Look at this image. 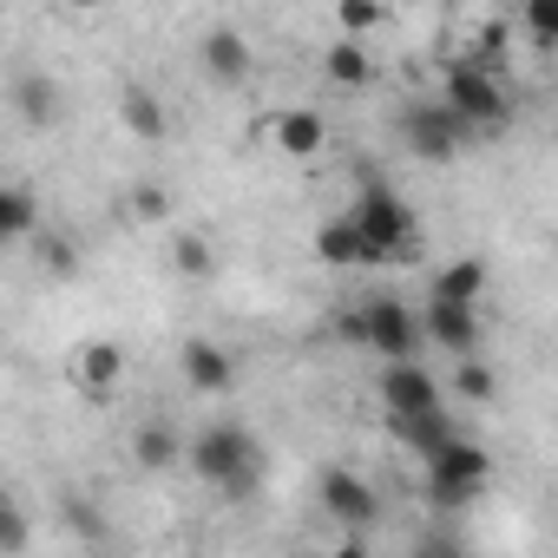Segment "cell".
<instances>
[{
	"instance_id": "14",
	"label": "cell",
	"mask_w": 558,
	"mask_h": 558,
	"mask_svg": "<svg viewBox=\"0 0 558 558\" xmlns=\"http://www.w3.org/2000/svg\"><path fill=\"white\" fill-rule=\"evenodd\" d=\"M388 434H395L421 466H427L440 447H453V440H460V427H453V414H447V408H434V414H401V421H388Z\"/></svg>"
},
{
	"instance_id": "16",
	"label": "cell",
	"mask_w": 558,
	"mask_h": 558,
	"mask_svg": "<svg viewBox=\"0 0 558 558\" xmlns=\"http://www.w3.org/2000/svg\"><path fill=\"white\" fill-rule=\"evenodd\" d=\"M427 296L480 310V296H486V263H480V256H453V263H447V269L434 276V290H427Z\"/></svg>"
},
{
	"instance_id": "21",
	"label": "cell",
	"mask_w": 558,
	"mask_h": 558,
	"mask_svg": "<svg viewBox=\"0 0 558 558\" xmlns=\"http://www.w3.org/2000/svg\"><path fill=\"white\" fill-rule=\"evenodd\" d=\"M14 99H21V119H27V125H47V119H60V86H53L47 73H27V80L14 86Z\"/></svg>"
},
{
	"instance_id": "1",
	"label": "cell",
	"mask_w": 558,
	"mask_h": 558,
	"mask_svg": "<svg viewBox=\"0 0 558 558\" xmlns=\"http://www.w3.org/2000/svg\"><path fill=\"white\" fill-rule=\"evenodd\" d=\"M342 217L355 223L368 269H375V263H401V256L421 243V217H414L408 197H401L388 178H375V171H355V197H349Z\"/></svg>"
},
{
	"instance_id": "11",
	"label": "cell",
	"mask_w": 558,
	"mask_h": 558,
	"mask_svg": "<svg viewBox=\"0 0 558 558\" xmlns=\"http://www.w3.org/2000/svg\"><path fill=\"white\" fill-rule=\"evenodd\" d=\"M269 138H276V151H283V158H316L329 145V125H323L316 106H283V112L269 119Z\"/></svg>"
},
{
	"instance_id": "4",
	"label": "cell",
	"mask_w": 558,
	"mask_h": 558,
	"mask_svg": "<svg viewBox=\"0 0 558 558\" xmlns=\"http://www.w3.org/2000/svg\"><path fill=\"white\" fill-rule=\"evenodd\" d=\"M342 336H349L355 349H368L381 368H395V362H421V342H427L421 310H408L401 296H368V303L342 310Z\"/></svg>"
},
{
	"instance_id": "8",
	"label": "cell",
	"mask_w": 558,
	"mask_h": 558,
	"mask_svg": "<svg viewBox=\"0 0 558 558\" xmlns=\"http://www.w3.org/2000/svg\"><path fill=\"white\" fill-rule=\"evenodd\" d=\"M381 408H388V421L447 408V395H440V375H434V368H421V362H395V368H381Z\"/></svg>"
},
{
	"instance_id": "25",
	"label": "cell",
	"mask_w": 558,
	"mask_h": 558,
	"mask_svg": "<svg viewBox=\"0 0 558 558\" xmlns=\"http://www.w3.org/2000/svg\"><path fill=\"white\" fill-rule=\"evenodd\" d=\"M453 395H460V401H473V408H486V401L499 395V375H493V368L473 355V362H460V375H453Z\"/></svg>"
},
{
	"instance_id": "3",
	"label": "cell",
	"mask_w": 558,
	"mask_h": 558,
	"mask_svg": "<svg viewBox=\"0 0 558 558\" xmlns=\"http://www.w3.org/2000/svg\"><path fill=\"white\" fill-rule=\"evenodd\" d=\"M440 106L466 125V138H480V132H499V125L512 119V86L499 80V66L460 53V60H447V73H440Z\"/></svg>"
},
{
	"instance_id": "18",
	"label": "cell",
	"mask_w": 558,
	"mask_h": 558,
	"mask_svg": "<svg viewBox=\"0 0 558 558\" xmlns=\"http://www.w3.org/2000/svg\"><path fill=\"white\" fill-rule=\"evenodd\" d=\"M0 236H14V243H27V236H40V197H34V184H0Z\"/></svg>"
},
{
	"instance_id": "19",
	"label": "cell",
	"mask_w": 558,
	"mask_h": 558,
	"mask_svg": "<svg viewBox=\"0 0 558 558\" xmlns=\"http://www.w3.org/2000/svg\"><path fill=\"white\" fill-rule=\"evenodd\" d=\"M323 73H329V86L355 93V86H368V80H375V53H368L362 40H336V47L323 53Z\"/></svg>"
},
{
	"instance_id": "22",
	"label": "cell",
	"mask_w": 558,
	"mask_h": 558,
	"mask_svg": "<svg viewBox=\"0 0 558 558\" xmlns=\"http://www.w3.org/2000/svg\"><path fill=\"white\" fill-rule=\"evenodd\" d=\"M34 256H40L47 276H60V283H66V276H80V243L60 236V230H40V236H34Z\"/></svg>"
},
{
	"instance_id": "23",
	"label": "cell",
	"mask_w": 558,
	"mask_h": 558,
	"mask_svg": "<svg viewBox=\"0 0 558 558\" xmlns=\"http://www.w3.org/2000/svg\"><path fill=\"white\" fill-rule=\"evenodd\" d=\"M519 34H525L538 53H558V0H525Z\"/></svg>"
},
{
	"instance_id": "27",
	"label": "cell",
	"mask_w": 558,
	"mask_h": 558,
	"mask_svg": "<svg viewBox=\"0 0 558 558\" xmlns=\"http://www.w3.org/2000/svg\"><path fill=\"white\" fill-rule=\"evenodd\" d=\"M0 551H8V558H21L27 551V512L8 499V512H0Z\"/></svg>"
},
{
	"instance_id": "10",
	"label": "cell",
	"mask_w": 558,
	"mask_h": 558,
	"mask_svg": "<svg viewBox=\"0 0 558 558\" xmlns=\"http://www.w3.org/2000/svg\"><path fill=\"white\" fill-rule=\"evenodd\" d=\"M197 66H204L210 86H243L256 60H250V40H243L236 27H210V34L197 40Z\"/></svg>"
},
{
	"instance_id": "2",
	"label": "cell",
	"mask_w": 558,
	"mask_h": 558,
	"mask_svg": "<svg viewBox=\"0 0 558 558\" xmlns=\"http://www.w3.org/2000/svg\"><path fill=\"white\" fill-rule=\"evenodd\" d=\"M191 480H204L223 499H250L263 486V440L243 421H204L191 434Z\"/></svg>"
},
{
	"instance_id": "12",
	"label": "cell",
	"mask_w": 558,
	"mask_h": 558,
	"mask_svg": "<svg viewBox=\"0 0 558 558\" xmlns=\"http://www.w3.org/2000/svg\"><path fill=\"white\" fill-rule=\"evenodd\" d=\"M119 381H125V349H119V342H86V349L73 355V388H80V395L106 401Z\"/></svg>"
},
{
	"instance_id": "28",
	"label": "cell",
	"mask_w": 558,
	"mask_h": 558,
	"mask_svg": "<svg viewBox=\"0 0 558 558\" xmlns=\"http://www.w3.org/2000/svg\"><path fill=\"white\" fill-rule=\"evenodd\" d=\"M336 21H342V27H349V34H375V27H381V21H388V14H381V8H375V0H349V8H342V14H336Z\"/></svg>"
},
{
	"instance_id": "26",
	"label": "cell",
	"mask_w": 558,
	"mask_h": 558,
	"mask_svg": "<svg viewBox=\"0 0 558 558\" xmlns=\"http://www.w3.org/2000/svg\"><path fill=\"white\" fill-rule=\"evenodd\" d=\"M125 204H132L138 223H165V217H171V191H165V184H132Z\"/></svg>"
},
{
	"instance_id": "29",
	"label": "cell",
	"mask_w": 558,
	"mask_h": 558,
	"mask_svg": "<svg viewBox=\"0 0 558 558\" xmlns=\"http://www.w3.org/2000/svg\"><path fill=\"white\" fill-rule=\"evenodd\" d=\"M414 558H453V545H440V538H421V545H414Z\"/></svg>"
},
{
	"instance_id": "15",
	"label": "cell",
	"mask_w": 558,
	"mask_h": 558,
	"mask_svg": "<svg viewBox=\"0 0 558 558\" xmlns=\"http://www.w3.org/2000/svg\"><path fill=\"white\" fill-rule=\"evenodd\" d=\"M132 460H138V473H171V466L191 460V440H184L171 421H145V427L132 434Z\"/></svg>"
},
{
	"instance_id": "6",
	"label": "cell",
	"mask_w": 558,
	"mask_h": 558,
	"mask_svg": "<svg viewBox=\"0 0 558 558\" xmlns=\"http://www.w3.org/2000/svg\"><path fill=\"white\" fill-rule=\"evenodd\" d=\"M401 145L421 158V165H453V151L466 145V125L440 106V99H414L401 112Z\"/></svg>"
},
{
	"instance_id": "17",
	"label": "cell",
	"mask_w": 558,
	"mask_h": 558,
	"mask_svg": "<svg viewBox=\"0 0 558 558\" xmlns=\"http://www.w3.org/2000/svg\"><path fill=\"white\" fill-rule=\"evenodd\" d=\"M119 119H125V132H132V138H145V145H165V138H171V112H165L145 86H125Z\"/></svg>"
},
{
	"instance_id": "30",
	"label": "cell",
	"mask_w": 558,
	"mask_h": 558,
	"mask_svg": "<svg viewBox=\"0 0 558 558\" xmlns=\"http://www.w3.org/2000/svg\"><path fill=\"white\" fill-rule=\"evenodd\" d=\"M329 558H375V551H368V538H349V545H342V551H329Z\"/></svg>"
},
{
	"instance_id": "13",
	"label": "cell",
	"mask_w": 558,
	"mask_h": 558,
	"mask_svg": "<svg viewBox=\"0 0 558 558\" xmlns=\"http://www.w3.org/2000/svg\"><path fill=\"white\" fill-rule=\"evenodd\" d=\"M178 368H184V388H197V395H223L230 381H236V362H230V349L223 342H184V355H178Z\"/></svg>"
},
{
	"instance_id": "5",
	"label": "cell",
	"mask_w": 558,
	"mask_h": 558,
	"mask_svg": "<svg viewBox=\"0 0 558 558\" xmlns=\"http://www.w3.org/2000/svg\"><path fill=\"white\" fill-rule=\"evenodd\" d=\"M421 480H427V499L440 506V512H460V506H473L480 493H486V480H493V453L480 447V440H453V447H440L427 466H421Z\"/></svg>"
},
{
	"instance_id": "9",
	"label": "cell",
	"mask_w": 558,
	"mask_h": 558,
	"mask_svg": "<svg viewBox=\"0 0 558 558\" xmlns=\"http://www.w3.org/2000/svg\"><path fill=\"white\" fill-rule=\"evenodd\" d=\"M421 329H427V342H434L440 355H453V362H473V355H480V310H466V303L427 296Z\"/></svg>"
},
{
	"instance_id": "7",
	"label": "cell",
	"mask_w": 558,
	"mask_h": 558,
	"mask_svg": "<svg viewBox=\"0 0 558 558\" xmlns=\"http://www.w3.org/2000/svg\"><path fill=\"white\" fill-rule=\"evenodd\" d=\"M316 499H323V512L349 532V538H362L375 519H381V493L355 473V466H323V480H316Z\"/></svg>"
},
{
	"instance_id": "20",
	"label": "cell",
	"mask_w": 558,
	"mask_h": 558,
	"mask_svg": "<svg viewBox=\"0 0 558 558\" xmlns=\"http://www.w3.org/2000/svg\"><path fill=\"white\" fill-rule=\"evenodd\" d=\"M316 263H329V269H355L362 263V236H355V223L342 210L316 230Z\"/></svg>"
},
{
	"instance_id": "31",
	"label": "cell",
	"mask_w": 558,
	"mask_h": 558,
	"mask_svg": "<svg viewBox=\"0 0 558 558\" xmlns=\"http://www.w3.org/2000/svg\"><path fill=\"white\" fill-rule=\"evenodd\" d=\"M296 558H323V551H296Z\"/></svg>"
},
{
	"instance_id": "24",
	"label": "cell",
	"mask_w": 558,
	"mask_h": 558,
	"mask_svg": "<svg viewBox=\"0 0 558 558\" xmlns=\"http://www.w3.org/2000/svg\"><path fill=\"white\" fill-rule=\"evenodd\" d=\"M171 263H178V276H191V283H204V276L217 269V250H210V236L184 230V236L171 243Z\"/></svg>"
}]
</instances>
